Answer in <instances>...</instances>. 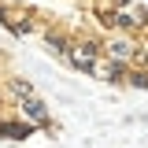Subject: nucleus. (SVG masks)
<instances>
[{"label": "nucleus", "mask_w": 148, "mask_h": 148, "mask_svg": "<svg viewBox=\"0 0 148 148\" xmlns=\"http://www.w3.org/2000/svg\"><path fill=\"white\" fill-rule=\"evenodd\" d=\"M63 59H67L78 74H92V67L104 59V41H96V37H78V41H71V48H67Z\"/></svg>", "instance_id": "obj_1"}, {"label": "nucleus", "mask_w": 148, "mask_h": 148, "mask_svg": "<svg viewBox=\"0 0 148 148\" xmlns=\"http://www.w3.org/2000/svg\"><path fill=\"white\" fill-rule=\"evenodd\" d=\"M122 85H133V89H148V71L145 67H130L126 71V82Z\"/></svg>", "instance_id": "obj_7"}, {"label": "nucleus", "mask_w": 148, "mask_h": 148, "mask_svg": "<svg viewBox=\"0 0 148 148\" xmlns=\"http://www.w3.org/2000/svg\"><path fill=\"white\" fill-rule=\"evenodd\" d=\"M126 71L130 67H122V63H115V59H100L96 67H92V78H100V82H126Z\"/></svg>", "instance_id": "obj_4"}, {"label": "nucleus", "mask_w": 148, "mask_h": 148, "mask_svg": "<svg viewBox=\"0 0 148 148\" xmlns=\"http://www.w3.org/2000/svg\"><path fill=\"white\" fill-rule=\"evenodd\" d=\"M108 8H130V0H104Z\"/></svg>", "instance_id": "obj_8"}, {"label": "nucleus", "mask_w": 148, "mask_h": 148, "mask_svg": "<svg viewBox=\"0 0 148 148\" xmlns=\"http://www.w3.org/2000/svg\"><path fill=\"white\" fill-rule=\"evenodd\" d=\"M104 56H108V59H115V63H122V67H130V63H141V59H145V52H141L133 41H126V37H115V41H108V45H104Z\"/></svg>", "instance_id": "obj_3"}, {"label": "nucleus", "mask_w": 148, "mask_h": 148, "mask_svg": "<svg viewBox=\"0 0 148 148\" xmlns=\"http://www.w3.org/2000/svg\"><path fill=\"white\" fill-rule=\"evenodd\" d=\"M4 89L15 96V104H18V100H26V96H34V85H30L26 78H8V85H4Z\"/></svg>", "instance_id": "obj_6"}, {"label": "nucleus", "mask_w": 148, "mask_h": 148, "mask_svg": "<svg viewBox=\"0 0 148 148\" xmlns=\"http://www.w3.org/2000/svg\"><path fill=\"white\" fill-rule=\"evenodd\" d=\"M45 45H48V52L52 56H67V48H71V37L67 34H59V30H45Z\"/></svg>", "instance_id": "obj_5"}, {"label": "nucleus", "mask_w": 148, "mask_h": 148, "mask_svg": "<svg viewBox=\"0 0 148 148\" xmlns=\"http://www.w3.org/2000/svg\"><path fill=\"white\" fill-rule=\"evenodd\" d=\"M18 115H22L34 130H37V126H41V130H56L52 115H48V104H45L37 92H34V96H26V100H18Z\"/></svg>", "instance_id": "obj_2"}]
</instances>
